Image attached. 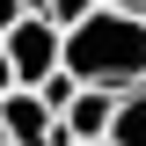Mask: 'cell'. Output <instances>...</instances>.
Segmentation results:
<instances>
[{"label": "cell", "instance_id": "cell-1", "mask_svg": "<svg viewBox=\"0 0 146 146\" xmlns=\"http://www.w3.org/2000/svg\"><path fill=\"white\" fill-rule=\"evenodd\" d=\"M66 73L80 88H110V95L146 88V15L95 7L80 29H66Z\"/></svg>", "mask_w": 146, "mask_h": 146}, {"label": "cell", "instance_id": "cell-2", "mask_svg": "<svg viewBox=\"0 0 146 146\" xmlns=\"http://www.w3.org/2000/svg\"><path fill=\"white\" fill-rule=\"evenodd\" d=\"M0 51H7V66H15L22 88H44L51 73H66V29L51 15H22L15 29L0 36Z\"/></svg>", "mask_w": 146, "mask_h": 146}, {"label": "cell", "instance_id": "cell-3", "mask_svg": "<svg viewBox=\"0 0 146 146\" xmlns=\"http://www.w3.org/2000/svg\"><path fill=\"white\" fill-rule=\"evenodd\" d=\"M0 124H7V146H51L66 117H58L36 88H15L7 102H0Z\"/></svg>", "mask_w": 146, "mask_h": 146}, {"label": "cell", "instance_id": "cell-4", "mask_svg": "<svg viewBox=\"0 0 146 146\" xmlns=\"http://www.w3.org/2000/svg\"><path fill=\"white\" fill-rule=\"evenodd\" d=\"M117 102H124V95H110V88H80L66 102V131H73V146L80 139H110V131H117Z\"/></svg>", "mask_w": 146, "mask_h": 146}, {"label": "cell", "instance_id": "cell-5", "mask_svg": "<svg viewBox=\"0 0 146 146\" xmlns=\"http://www.w3.org/2000/svg\"><path fill=\"white\" fill-rule=\"evenodd\" d=\"M110 146H146V88H131L124 102H117V131H110Z\"/></svg>", "mask_w": 146, "mask_h": 146}, {"label": "cell", "instance_id": "cell-6", "mask_svg": "<svg viewBox=\"0 0 146 146\" xmlns=\"http://www.w3.org/2000/svg\"><path fill=\"white\" fill-rule=\"evenodd\" d=\"M95 7H102V0H44V15H51L58 29H80V22H88Z\"/></svg>", "mask_w": 146, "mask_h": 146}, {"label": "cell", "instance_id": "cell-7", "mask_svg": "<svg viewBox=\"0 0 146 146\" xmlns=\"http://www.w3.org/2000/svg\"><path fill=\"white\" fill-rule=\"evenodd\" d=\"M22 15H29V7H22V0H0V36L15 29V22H22Z\"/></svg>", "mask_w": 146, "mask_h": 146}, {"label": "cell", "instance_id": "cell-8", "mask_svg": "<svg viewBox=\"0 0 146 146\" xmlns=\"http://www.w3.org/2000/svg\"><path fill=\"white\" fill-rule=\"evenodd\" d=\"M15 88H22V80H15V66H7V51H0V102H7Z\"/></svg>", "mask_w": 146, "mask_h": 146}, {"label": "cell", "instance_id": "cell-9", "mask_svg": "<svg viewBox=\"0 0 146 146\" xmlns=\"http://www.w3.org/2000/svg\"><path fill=\"white\" fill-rule=\"evenodd\" d=\"M102 7H124V15H146V0H102Z\"/></svg>", "mask_w": 146, "mask_h": 146}, {"label": "cell", "instance_id": "cell-10", "mask_svg": "<svg viewBox=\"0 0 146 146\" xmlns=\"http://www.w3.org/2000/svg\"><path fill=\"white\" fill-rule=\"evenodd\" d=\"M0 146H7V124H0Z\"/></svg>", "mask_w": 146, "mask_h": 146}]
</instances>
